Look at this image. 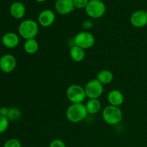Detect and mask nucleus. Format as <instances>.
<instances>
[{"mask_svg":"<svg viewBox=\"0 0 147 147\" xmlns=\"http://www.w3.org/2000/svg\"><path fill=\"white\" fill-rule=\"evenodd\" d=\"M24 50L27 54L32 55L37 53L39 50V44L35 39L26 40L24 43Z\"/></svg>","mask_w":147,"mask_h":147,"instance_id":"a211bd4d","label":"nucleus"},{"mask_svg":"<svg viewBox=\"0 0 147 147\" xmlns=\"http://www.w3.org/2000/svg\"><path fill=\"white\" fill-rule=\"evenodd\" d=\"M36 1H37V2H40V3H42V2H45V1H47V0H35Z\"/></svg>","mask_w":147,"mask_h":147,"instance_id":"a878e982","label":"nucleus"},{"mask_svg":"<svg viewBox=\"0 0 147 147\" xmlns=\"http://www.w3.org/2000/svg\"><path fill=\"white\" fill-rule=\"evenodd\" d=\"M55 8L57 12L62 15L70 14L76 9L73 0H56Z\"/></svg>","mask_w":147,"mask_h":147,"instance_id":"1a4fd4ad","label":"nucleus"},{"mask_svg":"<svg viewBox=\"0 0 147 147\" xmlns=\"http://www.w3.org/2000/svg\"><path fill=\"white\" fill-rule=\"evenodd\" d=\"M49 147H66L64 142L60 139H55L52 141Z\"/></svg>","mask_w":147,"mask_h":147,"instance_id":"5701e85b","label":"nucleus"},{"mask_svg":"<svg viewBox=\"0 0 147 147\" xmlns=\"http://www.w3.org/2000/svg\"><path fill=\"white\" fill-rule=\"evenodd\" d=\"M90 0H73L75 8L86 9Z\"/></svg>","mask_w":147,"mask_h":147,"instance_id":"4be33fe9","label":"nucleus"},{"mask_svg":"<svg viewBox=\"0 0 147 147\" xmlns=\"http://www.w3.org/2000/svg\"><path fill=\"white\" fill-rule=\"evenodd\" d=\"M9 109L7 107H1L0 108V115L3 116H6L7 117L8 115Z\"/></svg>","mask_w":147,"mask_h":147,"instance_id":"393cba45","label":"nucleus"},{"mask_svg":"<svg viewBox=\"0 0 147 147\" xmlns=\"http://www.w3.org/2000/svg\"><path fill=\"white\" fill-rule=\"evenodd\" d=\"M9 11L11 17L17 20H20L25 15L26 7L20 1H15L10 6Z\"/></svg>","mask_w":147,"mask_h":147,"instance_id":"ddd939ff","label":"nucleus"},{"mask_svg":"<svg viewBox=\"0 0 147 147\" xmlns=\"http://www.w3.org/2000/svg\"><path fill=\"white\" fill-rule=\"evenodd\" d=\"M102 116L104 121L111 126L119 124L123 120V113L120 108L111 105L103 109Z\"/></svg>","mask_w":147,"mask_h":147,"instance_id":"7ed1b4c3","label":"nucleus"},{"mask_svg":"<svg viewBox=\"0 0 147 147\" xmlns=\"http://www.w3.org/2000/svg\"><path fill=\"white\" fill-rule=\"evenodd\" d=\"M66 96L72 103H83L86 98L84 88L77 84L69 86L66 91Z\"/></svg>","mask_w":147,"mask_h":147,"instance_id":"39448f33","label":"nucleus"},{"mask_svg":"<svg viewBox=\"0 0 147 147\" xmlns=\"http://www.w3.org/2000/svg\"><path fill=\"white\" fill-rule=\"evenodd\" d=\"M18 32L26 40L34 39L39 32L38 23L33 20H24L19 25Z\"/></svg>","mask_w":147,"mask_h":147,"instance_id":"f03ea898","label":"nucleus"},{"mask_svg":"<svg viewBox=\"0 0 147 147\" xmlns=\"http://www.w3.org/2000/svg\"><path fill=\"white\" fill-rule=\"evenodd\" d=\"M88 114L83 103H72L66 111L67 120L73 123L83 121Z\"/></svg>","mask_w":147,"mask_h":147,"instance_id":"f257e3e1","label":"nucleus"},{"mask_svg":"<svg viewBox=\"0 0 147 147\" xmlns=\"http://www.w3.org/2000/svg\"><path fill=\"white\" fill-rule=\"evenodd\" d=\"M9 124V121L6 116L0 115V134H2L7 130Z\"/></svg>","mask_w":147,"mask_h":147,"instance_id":"aec40b11","label":"nucleus"},{"mask_svg":"<svg viewBox=\"0 0 147 147\" xmlns=\"http://www.w3.org/2000/svg\"><path fill=\"white\" fill-rule=\"evenodd\" d=\"M108 100L111 106H121L124 101V97L121 92L119 90H112L108 94Z\"/></svg>","mask_w":147,"mask_h":147,"instance_id":"4468645a","label":"nucleus"},{"mask_svg":"<svg viewBox=\"0 0 147 147\" xmlns=\"http://www.w3.org/2000/svg\"><path fill=\"white\" fill-rule=\"evenodd\" d=\"M106 11V5L100 0H90L86 7V14L93 19L100 18L104 15Z\"/></svg>","mask_w":147,"mask_h":147,"instance_id":"20e7f679","label":"nucleus"},{"mask_svg":"<svg viewBox=\"0 0 147 147\" xmlns=\"http://www.w3.org/2000/svg\"><path fill=\"white\" fill-rule=\"evenodd\" d=\"M70 55L73 61L79 63L84 60L86 57V52L83 48L74 45L70 49Z\"/></svg>","mask_w":147,"mask_h":147,"instance_id":"2eb2a0df","label":"nucleus"},{"mask_svg":"<svg viewBox=\"0 0 147 147\" xmlns=\"http://www.w3.org/2000/svg\"><path fill=\"white\" fill-rule=\"evenodd\" d=\"M17 66V60L14 55L6 54L0 58V70L5 73H11Z\"/></svg>","mask_w":147,"mask_h":147,"instance_id":"6e6552de","label":"nucleus"},{"mask_svg":"<svg viewBox=\"0 0 147 147\" xmlns=\"http://www.w3.org/2000/svg\"><path fill=\"white\" fill-rule=\"evenodd\" d=\"M1 43L4 47L9 49L15 48L20 43V37L17 34L12 32L5 33L1 37Z\"/></svg>","mask_w":147,"mask_h":147,"instance_id":"f8f14e48","label":"nucleus"},{"mask_svg":"<svg viewBox=\"0 0 147 147\" xmlns=\"http://www.w3.org/2000/svg\"><path fill=\"white\" fill-rule=\"evenodd\" d=\"M84 88L86 97L89 99H98L103 92V85L97 79H93L88 82Z\"/></svg>","mask_w":147,"mask_h":147,"instance_id":"0eeeda50","label":"nucleus"},{"mask_svg":"<svg viewBox=\"0 0 147 147\" xmlns=\"http://www.w3.org/2000/svg\"><path fill=\"white\" fill-rule=\"evenodd\" d=\"M55 21V14L52 10L45 9L38 16V23L43 27L51 26Z\"/></svg>","mask_w":147,"mask_h":147,"instance_id":"9b49d317","label":"nucleus"},{"mask_svg":"<svg viewBox=\"0 0 147 147\" xmlns=\"http://www.w3.org/2000/svg\"><path fill=\"white\" fill-rule=\"evenodd\" d=\"M3 147H22V144L18 139H10L5 142Z\"/></svg>","mask_w":147,"mask_h":147,"instance_id":"412c9836","label":"nucleus"},{"mask_svg":"<svg viewBox=\"0 0 147 147\" xmlns=\"http://www.w3.org/2000/svg\"><path fill=\"white\" fill-rule=\"evenodd\" d=\"M7 119L9 121H17L20 120L22 117V112L18 108L12 107L9 109Z\"/></svg>","mask_w":147,"mask_h":147,"instance_id":"6ab92c4d","label":"nucleus"},{"mask_svg":"<svg viewBox=\"0 0 147 147\" xmlns=\"http://www.w3.org/2000/svg\"><path fill=\"white\" fill-rule=\"evenodd\" d=\"M145 11H146V14H147V9H146V10H145Z\"/></svg>","mask_w":147,"mask_h":147,"instance_id":"bb28decb","label":"nucleus"},{"mask_svg":"<svg viewBox=\"0 0 147 147\" xmlns=\"http://www.w3.org/2000/svg\"><path fill=\"white\" fill-rule=\"evenodd\" d=\"M85 106L88 113L91 115L98 113L101 109V103L98 99H89Z\"/></svg>","mask_w":147,"mask_h":147,"instance_id":"dca6fc26","label":"nucleus"},{"mask_svg":"<svg viewBox=\"0 0 147 147\" xmlns=\"http://www.w3.org/2000/svg\"><path fill=\"white\" fill-rule=\"evenodd\" d=\"M131 24L136 28H142L147 24V14L145 10H137L131 14Z\"/></svg>","mask_w":147,"mask_h":147,"instance_id":"9d476101","label":"nucleus"},{"mask_svg":"<svg viewBox=\"0 0 147 147\" xmlns=\"http://www.w3.org/2000/svg\"><path fill=\"white\" fill-rule=\"evenodd\" d=\"M76 45L81 47L83 50H87L93 47L95 44V37L88 31H82L78 33L74 37Z\"/></svg>","mask_w":147,"mask_h":147,"instance_id":"423d86ee","label":"nucleus"},{"mask_svg":"<svg viewBox=\"0 0 147 147\" xmlns=\"http://www.w3.org/2000/svg\"><path fill=\"white\" fill-rule=\"evenodd\" d=\"M113 73L109 70H103L99 72L98 74L97 75V80L100 82L101 84L106 85L109 84L111 83L113 80Z\"/></svg>","mask_w":147,"mask_h":147,"instance_id":"f3484780","label":"nucleus"},{"mask_svg":"<svg viewBox=\"0 0 147 147\" xmlns=\"http://www.w3.org/2000/svg\"><path fill=\"white\" fill-rule=\"evenodd\" d=\"M93 26V22L90 20H87L83 23V28L86 29V30H89V29L92 28Z\"/></svg>","mask_w":147,"mask_h":147,"instance_id":"b1692460","label":"nucleus"}]
</instances>
